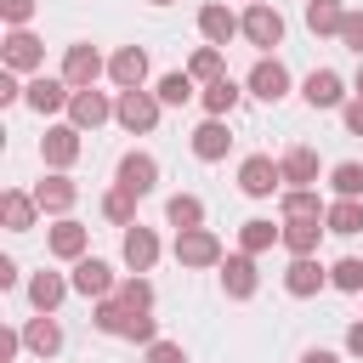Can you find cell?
Wrapping results in <instances>:
<instances>
[{
  "instance_id": "f1b7e54d",
  "label": "cell",
  "mask_w": 363,
  "mask_h": 363,
  "mask_svg": "<svg viewBox=\"0 0 363 363\" xmlns=\"http://www.w3.org/2000/svg\"><path fill=\"white\" fill-rule=\"evenodd\" d=\"M272 244H284V227H272L267 216H250V221L238 227V250H244V255H267Z\"/></svg>"
},
{
  "instance_id": "52a82bcc",
  "label": "cell",
  "mask_w": 363,
  "mask_h": 363,
  "mask_svg": "<svg viewBox=\"0 0 363 363\" xmlns=\"http://www.w3.org/2000/svg\"><path fill=\"white\" fill-rule=\"evenodd\" d=\"M79 136H85V130H74V125H45V136H40V164H45V170H74L79 153H85Z\"/></svg>"
},
{
  "instance_id": "30bf717a",
  "label": "cell",
  "mask_w": 363,
  "mask_h": 363,
  "mask_svg": "<svg viewBox=\"0 0 363 363\" xmlns=\"http://www.w3.org/2000/svg\"><path fill=\"white\" fill-rule=\"evenodd\" d=\"M102 74H108V57H102L91 40H79V45H68V51H62V79H68L74 91H91Z\"/></svg>"
},
{
  "instance_id": "7c38bea8",
  "label": "cell",
  "mask_w": 363,
  "mask_h": 363,
  "mask_svg": "<svg viewBox=\"0 0 363 363\" xmlns=\"http://www.w3.org/2000/svg\"><path fill=\"white\" fill-rule=\"evenodd\" d=\"M28 193H34V204H40L45 216H57V221L79 204V182H74L68 170H45V182H34Z\"/></svg>"
},
{
  "instance_id": "ee69618b",
  "label": "cell",
  "mask_w": 363,
  "mask_h": 363,
  "mask_svg": "<svg viewBox=\"0 0 363 363\" xmlns=\"http://www.w3.org/2000/svg\"><path fill=\"white\" fill-rule=\"evenodd\" d=\"M340 125H346V136H363V96H352L340 108Z\"/></svg>"
},
{
  "instance_id": "5bb4252c",
  "label": "cell",
  "mask_w": 363,
  "mask_h": 363,
  "mask_svg": "<svg viewBox=\"0 0 363 363\" xmlns=\"http://www.w3.org/2000/svg\"><path fill=\"white\" fill-rule=\"evenodd\" d=\"M68 284H74V295H85V301H108V295L119 289V272H113L102 255H85V261H74Z\"/></svg>"
},
{
  "instance_id": "e575fe53",
  "label": "cell",
  "mask_w": 363,
  "mask_h": 363,
  "mask_svg": "<svg viewBox=\"0 0 363 363\" xmlns=\"http://www.w3.org/2000/svg\"><path fill=\"white\" fill-rule=\"evenodd\" d=\"M346 11H352V6H340V0H306V28H312V34H335V40H340Z\"/></svg>"
},
{
  "instance_id": "d4e9b609",
  "label": "cell",
  "mask_w": 363,
  "mask_h": 363,
  "mask_svg": "<svg viewBox=\"0 0 363 363\" xmlns=\"http://www.w3.org/2000/svg\"><path fill=\"white\" fill-rule=\"evenodd\" d=\"M23 346H28L34 357H57V352H62V323H57L51 312H34V318L23 323Z\"/></svg>"
},
{
  "instance_id": "60d3db41",
  "label": "cell",
  "mask_w": 363,
  "mask_h": 363,
  "mask_svg": "<svg viewBox=\"0 0 363 363\" xmlns=\"http://www.w3.org/2000/svg\"><path fill=\"white\" fill-rule=\"evenodd\" d=\"M125 340L153 346V340H159V318H153V312H136V318H130V329H125Z\"/></svg>"
},
{
  "instance_id": "681fc988",
  "label": "cell",
  "mask_w": 363,
  "mask_h": 363,
  "mask_svg": "<svg viewBox=\"0 0 363 363\" xmlns=\"http://www.w3.org/2000/svg\"><path fill=\"white\" fill-rule=\"evenodd\" d=\"M301 363H340V352H323V346H312V352H301Z\"/></svg>"
},
{
  "instance_id": "7bdbcfd3",
  "label": "cell",
  "mask_w": 363,
  "mask_h": 363,
  "mask_svg": "<svg viewBox=\"0 0 363 363\" xmlns=\"http://www.w3.org/2000/svg\"><path fill=\"white\" fill-rule=\"evenodd\" d=\"M147 363H187V352H182L176 340H153V346H147Z\"/></svg>"
},
{
  "instance_id": "bcb514c9",
  "label": "cell",
  "mask_w": 363,
  "mask_h": 363,
  "mask_svg": "<svg viewBox=\"0 0 363 363\" xmlns=\"http://www.w3.org/2000/svg\"><path fill=\"white\" fill-rule=\"evenodd\" d=\"M23 352V329H0V363H11Z\"/></svg>"
},
{
  "instance_id": "9a60e30c",
  "label": "cell",
  "mask_w": 363,
  "mask_h": 363,
  "mask_svg": "<svg viewBox=\"0 0 363 363\" xmlns=\"http://www.w3.org/2000/svg\"><path fill=\"white\" fill-rule=\"evenodd\" d=\"M255 289H261V267H255V255L233 250V255L221 261V295H227V301H250Z\"/></svg>"
},
{
  "instance_id": "ab89813d",
  "label": "cell",
  "mask_w": 363,
  "mask_h": 363,
  "mask_svg": "<svg viewBox=\"0 0 363 363\" xmlns=\"http://www.w3.org/2000/svg\"><path fill=\"white\" fill-rule=\"evenodd\" d=\"M34 11H40V0H0V23L6 28H28Z\"/></svg>"
},
{
  "instance_id": "74e56055",
  "label": "cell",
  "mask_w": 363,
  "mask_h": 363,
  "mask_svg": "<svg viewBox=\"0 0 363 363\" xmlns=\"http://www.w3.org/2000/svg\"><path fill=\"white\" fill-rule=\"evenodd\" d=\"M329 289H340V295H363V261H357V255H340V261L329 267Z\"/></svg>"
},
{
  "instance_id": "d6a6232c",
  "label": "cell",
  "mask_w": 363,
  "mask_h": 363,
  "mask_svg": "<svg viewBox=\"0 0 363 363\" xmlns=\"http://www.w3.org/2000/svg\"><path fill=\"white\" fill-rule=\"evenodd\" d=\"M136 204H142L136 193H125V187H108L96 210H102V221H108V227H136Z\"/></svg>"
},
{
  "instance_id": "3957f363",
  "label": "cell",
  "mask_w": 363,
  "mask_h": 363,
  "mask_svg": "<svg viewBox=\"0 0 363 363\" xmlns=\"http://www.w3.org/2000/svg\"><path fill=\"white\" fill-rule=\"evenodd\" d=\"M238 17H244V40H250L261 57H272V45H284V11H278V6L255 0V6H244Z\"/></svg>"
},
{
  "instance_id": "2e32d148",
  "label": "cell",
  "mask_w": 363,
  "mask_h": 363,
  "mask_svg": "<svg viewBox=\"0 0 363 363\" xmlns=\"http://www.w3.org/2000/svg\"><path fill=\"white\" fill-rule=\"evenodd\" d=\"M284 289H289L295 301H312L318 289H329V267H323L318 255H289V267H284Z\"/></svg>"
},
{
  "instance_id": "d6986e66",
  "label": "cell",
  "mask_w": 363,
  "mask_h": 363,
  "mask_svg": "<svg viewBox=\"0 0 363 363\" xmlns=\"http://www.w3.org/2000/svg\"><path fill=\"white\" fill-rule=\"evenodd\" d=\"M108 79H113L119 91H147V51H142V45H119V51L108 57Z\"/></svg>"
},
{
  "instance_id": "83f0119b",
  "label": "cell",
  "mask_w": 363,
  "mask_h": 363,
  "mask_svg": "<svg viewBox=\"0 0 363 363\" xmlns=\"http://www.w3.org/2000/svg\"><path fill=\"white\" fill-rule=\"evenodd\" d=\"M164 221H170L176 233L204 227V199H199V193H170V199H164Z\"/></svg>"
},
{
  "instance_id": "7dc6e473",
  "label": "cell",
  "mask_w": 363,
  "mask_h": 363,
  "mask_svg": "<svg viewBox=\"0 0 363 363\" xmlns=\"http://www.w3.org/2000/svg\"><path fill=\"white\" fill-rule=\"evenodd\" d=\"M17 278H23V272H17V261H11V255H0V289H17Z\"/></svg>"
},
{
  "instance_id": "e0dca14e",
  "label": "cell",
  "mask_w": 363,
  "mask_h": 363,
  "mask_svg": "<svg viewBox=\"0 0 363 363\" xmlns=\"http://www.w3.org/2000/svg\"><path fill=\"white\" fill-rule=\"evenodd\" d=\"M301 96H306V108H346V102H352L346 79H340L335 68H312V74L301 79Z\"/></svg>"
},
{
  "instance_id": "ffe728a7",
  "label": "cell",
  "mask_w": 363,
  "mask_h": 363,
  "mask_svg": "<svg viewBox=\"0 0 363 363\" xmlns=\"http://www.w3.org/2000/svg\"><path fill=\"white\" fill-rule=\"evenodd\" d=\"M40 216H45V210L34 204V193H23V187H6V193H0V227H6V233H34Z\"/></svg>"
},
{
  "instance_id": "f35d334b",
  "label": "cell",
  "mask_w": 363,
  "mask_h": 363,
  "mask_svg": "<svg viewBox=\"0 0 363 363\" xmlns=\"http://www.w3.org/2000/svg\"><path fill=\"white\" fill-rule=\"evenodd\" d=\"M130 312H153V284L142 278V272H130V278H119V289H113Z\"/></svg>"
},
{
  "instance_id": "484cf974",
  "label": "cell",
  "mask_w": 363,
  "mask_h": 363,
  "mask_svg": "<svg viewBox=\"0 0 363 363\" xmlns=\"http://www.w3.org/2000/svg\"><path fill=\"white\" fill-rule=\"evenodd\" d=\"M199 102H204V113H210V119H233V108L244 102V85H238L233 74H221L216 85H199Z\"/></svg>"
},
{
  "instance_id": "4dcf8cb0",
  "label": "cell",
  "mask_w": 363,
  "mask_h": 363,
  "mask_svg": "<svg viewBox=\"0 0 363 363\" xmlns=\"http://www.w3.org/2000/svg\"><path fill=\"white\" fill-rule=\"evenodd\" d=\"M153 96H159L164 108H182V102H193V96H199V79H193L187 68H176V74H159V79H153Z\"/></svg>"
},
{
  "instance_id": "cb8c5ba5",
  "label": "cell",
  "mask_w": 363,
  "mask_h": 363,
  "mask_svg": "<svg viewBox=\"0 0 363 363\" xmlns=\"http://www.w3.org/2000/svg\"><path fill=\"white\" fill-rule=\"evenodd\" d=\"M278 216H284V221H323L329 204L318 199V187H284V193H278Z\"/></svg>"
},
{
  "instance_id": "7a4b0ae2",
  "label": "cell",
  "mask_w": 363,
  "mask_h": 363,
  "mask_svg": "<svg viewBox=\"0 0 363 363\" xmlns=\"http://www.w3.org/2000/svg\"><path fill=\"white\" fill-rule=\"evenodd\" d=\"M159 113H164V102L153 91H119L113 96V125H125L130 136H147L159 125Z\"/></svg>"
},
{
  "instance_id": "836d02e7",
  "label": "cell",
  "mask_w": 363,
  "mask_h": 363,
  "mask_svg": "<svg viewBox=\"0 0 363 363\" xmlns=\"http://www.w3.org/2000/svg\"><path fill=\"white\" fill-rule=\"evenodd\" d=\"M323 227L340 233V238H357V233H363V199H335L329 216H323Z\"/></svg>"
},
{
  "instance_id": "d590c367",
  "label": "cell",
  "mask_w": 363,
  "mask_h": 363,
  "mask_svg": "<svg viewBox=\"0 0 363 363\" xmlns=\"http://www.w3.org/2000/svg\"><path fill=\"white\" fill-rule=\"evenodd\" d=\"M187 74H193L199 85H216V79L227 74V51H221V45H199V51L187 57Z\"/></svg>"
},
{
  "instance_id": "ba28073f",
  "label": "cell",
  "mask_w": 363,
  "mask_h": 363,
  "mask_svg": "<svg viewBox=\"0 0 363 363\" xmlns=\"http://www.w3.org/2000/svg\"><path fill=\"white\" fill-rule=\"evenodd\" d=\"M238 193H244V199H272V193H284L278 159H272V153H250V159L238 164Z\"/></svg>"
},
{
  "instance_id": "4fadbf2b",
  "label": "cell",
  "mask_w": 363,
  "mask_h": 363,
  "mask_svg": "<svg viewBox=\"0 0 363 363\" xmlns=\"http://www.w3.org/2000/svg\"><path fill=\"white\" fill-rule=\"evenodd\" d=\"M45 250H51L57 261H68V267H74V261H85V255H91V227H85V221H74V216H62V221H51V227H45Z\"/></svg>"
},
{
  "instance_id": "4316f807",
  "label": "cell",
  "mask_w": 363,
  "mask_h": 363,
  "mask_svg": "<svg viewBox=\"0 0 363 363\" xmlns=\"http://www.w3.org/2000/svg\"><path fill=\"white\" fill-rule=\"evenodd\" d=\"M227 147H233V130H227V119H204V125L193 130V159L216 164V159H227Z\"/></svg>"
},
{
  "instance_id": "1f68e13d",
  "label": "cell",
  "mask_w": 363,
  "mask_h": 363,
  "mask_svg": "<svg viewBox=\"0 0 363 363\" xmlns=\"http://www.w3.org/2000/svg\"><path fill=\"white\" fill-rule=\"evenodd\" d=\"M284 227V250L289 255H318V244H323V221H278Z\"/></svg>"
},
{
  "instance_id": "5b68a950",
  "label": "cell",
  "mask_w": 363,
  "mask_h": 363,
  "mask_svg": "<svg viewBox=\"0 0 363 363\" xmlns=\"http://www.w3.org/2000/svg\"><path fill=\"white\" fill-rule=\"evenodd\" d=\"M113 187H125V193L147 199V193L159 187V159H153L147 147H130V153H119V164H113Z\"/></svg>"
},
{
  "instance_id": "44dd1931",
  "label": "cell",
  "mask_w": 363,
  "mask_h": 363,
  "mask_svg": "<svg viewBox=\"0 0 363 363\" xmlns=\"http://www.w3.org/2000/svg\"><path fill=\"white\" fill-rule=\"evenodd\" d=\"M278 170H284V187H318V147H306V142L284 147Z\"/></svg>"
},
{
  "instance_id": "f6af8a7d",
  "label": "cell",
  "mask_w": 363,
  "mask_h": 363,
  "mask_svg": "<svg viewBox=\"0 0 363 363\" xmlns=\"http://www.w3.org/2000/svg\"><path fill=\"white\" fill-rule=\"evenodd\" d=\"M0 102L11 108V102H23V79L11 74V68H0Z\"/></svg>"
},
{
  "instance_id": "816d5d0a",
  "label": "cell",
  "mask_w": 363,
  "mask_h": 363,
  "mask_svg": "<svg viewBox=\"0 0 363 363\" xmlns=\"http://www.w3.org/2000/svg\"><path fill=\"white\" fill-rule=\"evenodd\" d=\"M153 6H176V0H153Z\"/></svg>"
},
{
  "instance_id": "b9f144b4",
  "label": "cell",
  "mask_w": 363,
  "mask_h": 363,
  "mask_svg": "<svg viewBox=\"0 0 363 363\" xmlns=\"http://www.w3.org/2000/svg\"><path fill=\"white\" fill-rule=\"evenodd\" d=\"M340 45L357 51V62H363V11H346V23H340Z\"/></svg>"
},
{
  "instance_id": "9c48e42d",
  "label": "cell",
  "mask_w": 363,
  "mask_h": 363,
  "mask_svg": "<svg viewBox=\"0 0 363 363\" xmlns=\"http://www.w3.org/2000/svg\"><path fill=\"white\" fill-rule=\"evenodd\" d=\"M199 34H204V45H221L227 51V40H244V17L227 0H204L199 6Z\"/></svg>"
},
{
  "instance_id": "f5cc1de1",
  "label": "cell",
  "mask_w": 363,
  "mask_h": 363,
  "mask_svg": "<svg viewBox=\"0 0 363 363\" xmlns=\"http://www.w3.org/2000/svg\"><path fill=\"white\" fill-rule=\"evenodd\" d=\"M244 6H255V0H244Z\"/></svg>"
},
{
  "instance_id": "6da1fadb",
  "label": "cell",
  "mask_w": 363,
  "mask_h": 363,
  "mask_svg": "<svg viewBox=\"0 0 363 363\" xmlns=\"http://www.w3.org/2000/svg\"><path fill=\"white\" fill-rule=\"evenodd\" d=\"M170 255H176V267H187V272H204V267H221V261H227V250H221V238H216L210 227H193V233H176V244H170Z\"/></svg>"
},
{
  "instance_id": "ac0fdd59",
  "label": "cell",
  "mask_w": 363,
  "mask_h": 363,
  "mask_svg": "<svg viewBox=\"0 0 363 363\" xmlns=\"http://www.w3.org/2000/svg\"><path fill=\"white\" fill-rule=\"evenodd\" d=\"M108 119H113V96L108 91H96V85L91 91H74V102H68V125L74 130H102Z\"/></svg>"
},
{
  "instance_id": "7402d4cb",
  "label": "cell",
  "mask_w": 363,
  "mask_h": 363,
  "mask_svg": "<svg viewBox=\"0 0 363 363\" xmlns=\"http://www.w3.org/2000/svg\"><path fill=\"white\" fill-rule=\"evenodd\" d=\"M119 255H125V267L130 272H153V261H159V233L153 227H125V244H119Z\"/></svg>"
},
{
  "instance_id": "8d00e7d4",
  "label": "cell",
  "mask_w": 363,
  "mask_h": 363,
  "mask_svg": "<svg viewBox=\"0 0 363 363\" xmlns=\"http://www.w3.org/2000/svg\"><path fill=\"white\" fill-rule=\"evenodd\" d=\"M329 187H335V199H363V164L357 159H340L329 170Z\"/></svg>"
},
{
  "instance_id": "8fae6325",
  "label": "cell",
  "mask_w": 363,
  "mask_h": 363,
  "mask_svg": "<svg viewBox=\"0 0 363 363\" xmlns=\"http://www.w3.org/2000/svg\"><path fill=\"white\" fill-rule=\"evenodd\" d=\"M244 91L261 96V102H284V96H289V68H284V57H278V51H272V57H255V68L244 74Z\"/></svg>"
},
{
  "instance_id": "277c9868",
  "label": "cell",
  "mask_w": 363,
  "mask_h": 363,
  "mask_svg": "<svg viewBox=\"0 0 363 363\" xmlns=\"http://www.w3.org/2000/svg\"><path fill=\"white\" fill-rule=\"evenodd\" d=\"M68 102H74V85H68L62 74H34V79L23 85V108H34L40 119L68 113Z\"/></svg>"
},
{
  "instance_id": "c3c4849f",
  "label": "cell",
  "mask_w": 363,
  "mask_h": 363,
  "mask_svg": "<svg viewBox=\"0 0 363 363\" xmlns=\"http://www.w3.org/2000/svg\"><path fill=\"white\" fill-rule=\"evenodd\" d=\"M346 352H352V357H363V318H357V323H346Z\"/></svg>"
},
{
  "instance_id": "603a6c76",
  "label": "cell",
  "mask_w": 363,
  "mask_h": 363,
  "mask_svg": "<svg viewBox=\"0 0 363 363\" xmlns=\"http://www.w3.org/2000/svg\"><path fill=\"white\" fill-rule=\"evenodd\" d=\"M23 289H28V306H34V312H51V318H57V306L68 301V289H74V284H68L62 272H45V267H40Z\"/></svg>"
},
{
  "instance_id": "f546056e",
  "label": "cell",
  "mask_w": 363,
  "mask_h": 363,
  "mask_svg": "<svg viewBox=\"0 0 363 363\" xmlns=\"http://www.w3.org/2000/svg\"><path fill=\"white\" fill-rule=\"evenodd\" d=\"M130 318H136V312H130L119 295H108V301H96V306H91V329H96V335H119V340H125Z\"/></svg>"
},
{
  "instance_id": "8992f818",
  "label": "cell",
  "mask_w": 363,
  "mask_h": 363,
  "mask_svg": "<svg viewBox=\"0 0 363 363\" xmlns=\"http://www.w3.org/2000/svg\"><path fill=\"white\" fill-rule=\"evenodd\" d=\"M0 62H6L11 74H40V68H45V40L28 34V28H6V40H0Z\"/></svg>"
},
{
  "instance_id": "f907efd6",
  "label": "cell",
  "mask_w": 363,
  "mask_h": 363,
  "mask_svg": "<svg viewBox=\"0 0 363 363\" xmlns=\"http://www.w3.org/2000/svg\"><path fill=\"white\" fill-rule=\"evenodd\" d=\"M352 96H363V62H357V79H352Z\"/></svg>"
}]
</instances>
